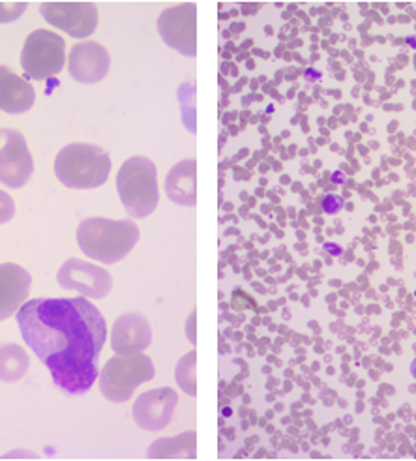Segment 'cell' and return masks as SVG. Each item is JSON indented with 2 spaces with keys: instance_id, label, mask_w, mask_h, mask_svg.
<instances>
[{
  "instance_id": "cell-27",
  "label": "cell",
  "mask_w": 416,
  "mask_h": 461,
  "mask_svg": "<svg viewBox=\"0 0 416 461\" xmlns=\"http://www.w3.org/2000/svg\"><path fill=\"white\" fill-rule=\"evenodd\" d=\"M332 182H334V184H343V182H345V175H343L341 171L332 173Z\"/></svg>"
},
{
  "instance_id": "cell-4",
  "label": "cell",
  "mask_w": 416,
  "mask_h": 461,
  "mask_svg": "<svg viewBox=\"0 0 416 461\" xmlns=\"http://www.w3.org/2000/svg\"><path fill=\"white\" fill-rule=\"evenodd\" d=\"M117 190L131 218H147L158 206L156 167L145 156H133L117 175Z\"/></svg>"
},
{
  "instance_id": "cell-11",
  "label": "cell",
  "mask_w": 416,
  "mask_h": 461,
  "mask_svg": "<svg viewBox=\"0 0 416 461\" xmlns=\"http://www.w3.org/2000/svg\"><path fill=\"white\" fill-rule=\"evenodd\" d=\"M111 68L109 51L98 41L76 43L68 57V72L74 81L95 85L107 77Z\"/></svg>"
},
{
  "instance_id": "cell-33",
  "label": "cell",
  "mask_w": 416,
  "mask_h": 461,
  "mask_svg": "<svg viewBox=\"0 0 416 461\" xmlns=\"http://www.w3.org/2000/svg\"><path fill=\"white\" fill-rule=\"evenodd\" d=\"M414 296H416V291H414Z\"/></svg>"
},
{
  "instance_id": "cell-30",
  "label": "cell",
  "mask_w": 416,
  "mask_h": 461,
  "mask_svg": "<svg viewBox=\"0 0 416 461\" xmlns=\"http://www.w3.org/2000/svg\"><path fill=\"white\" fill-rule=\"evenodd\" d=\"M222 414H223V417H231V414H233V409H231V407H223V409H222Z\"/></svg>"
},
{
  "instance_id": "cell-29",
  "label": "cell",
  "mask_w": 416,
  "mask_h": 461,
  "mask_svg": "<svg viewBox=\"0 0 416 461\" xmlns=\"http://www.w3.org/2000/svg\"><path fill=\"white\" fill-rule=\"evenodd\" d=\"M409 372H411V375L416 379V358L411 362V366H409Z\"/></svg>"
},
{
  "instance_id": "cell-12",
  "label": "cell",
  "mask_w": 416,
  "mask_h": 461,
  "mask_svg": "<svg viewBox=\"0 0 416 461\" xmlns=\"http://www.w3.org/2000/svg\"><path fill=\"white\" fill-rule=\"evenodd\" d=\"M176 403H178V396L171 388H156V390L145 392V394L139 396L137 402L133 403V409H131L133 420L143 429L159 431L169 424Z\"/></svg>"
},
{
  "instance_id": "cell-32",
  "label": "cell",
  "mask_w": 416,
  "mask_h": 461,
  "mask_svg": "<svg viewBox=\"0 0 416 461\" xmlns=\"http://www.w3.org/2000/svg\"><path fill=\"white\" fill-rule=\"evenodd\" d=\"M225 435L229 437V439H233V437H235V431H233V429H225Z\"/></svg>"
},
{
  "instance_id": "cell-3",
  "label": "cell",
  "mask_w": 416,
  "mask_h": 461,
  "mask_svg": "<svg viewBox=\"0 0 416 461\" xmlns=\"http://www.w3.org/2000/svg\"><path fill=\"white\" fill-rule=\"evenodd\" d=\"M111 173L109 154L96 145L72 143L55 158V175L68 188L92 190L107 182Z\"/></svg>"
},
{
  "instance_id": "cell-24",
  "label": "cell",
  "mask_w": 416,
  "mask_h": 461,
  "mask_svg": "<svg viewBox=\"0 0 416 461\" xmlns=\"http://www.w3.org/2000/svg\"><path fill=\"white\" fill-rule=\"evenodd\" d=\"M186 334H188V339H190L192 343L197 341V336H195V312L190 315V319H188V322H186Z\"/></svg>"
},
{
  "instance_id": "cell-13",
  "label": "cell",
  "mask_w": 416,
  "mask_h": 461,
  "mask_svg": "<svg viewBox=\"0 0 416 461\" xmlns=\"http://www.w3.org/2000/svg\"><path fill=\"white\" fill-rule=\"evenodd\" d=\"M152 341V329L141 313L121 315L111 329V348L117 355L143 353Z\"/></svg>"
},
{
  "instance_id": "cell-26",
  "label": "cell",
  "mask_w": 416,
  "mask_h": 461,
  "mask_svg": "<svg viewBox=\"0 0 416 461\" xmlns=\"http://www.w3.org/2000/svg\"><path fill=\"white\" fill-rule=\"evenodd\" d=\"M304 77H306V81H319V79H321V74H319L317 70H306Z\"/></svg>"
},
{
  "instance_id": "cell-6",
  "label": "cell",
  "mask_w": 416,
  "mask_h": 461,
  "mask_svg": "<svg viewBox=\"0 0 416 461\" xmlns=\"http://www.w3.org/2000/svg\"><path fill=\"white\" fill-rule=\"evenodd\" d=\"M66 62V41L51 31H34L29 34L21 51V66L27 77L45 81L62 72Z\"/></svg>"
},
{
  "instance_id": "cell-23",
  "label": "cell",
  "mask_w": 416,
  "mask_h": 461,
  "mask_svg": "<svg viewBox=\"0 0 416 461\" xmlns=\"http://www.w3.org/2000/svg\"><path fill=\"white\" fill-rule=\"evenodd\" d=\"M343 206V197L336 195V194H329L321 199V211L325 214H338Z\"/></svg>"
},
{
  "instance_id": "cell-25",
  "label": "cell",
  "mask_w": 416,
  "mask_h": 461,
  "mask_svg": "<svg viewBox=\"0 0 416 461\" xmlns=\"http://www.w3.org/2000/svg\"><path fill=\"white\" fill-rule=\"evenodd\" d=\"M322 248H325V251H329L332 258H339L341 256V246H338L334 242H327Z\"/></svg>"
},
{
  "instance_id": "cell-2",
  "label": "cell",
  "mask_w": 416,
  "mask_h": 461,
  "mask_svg": "<svg viewBox=\"0 0 416 461\" xmlns=\"http://www.w3.org/2000/svg\"><path fill=\"white\" fill-rule=\"evenodd\" d=\"M139 240V227L131 220L86 218L77 227V244L85 256L113 265L122 261Z\"/></svg>"
},
{
  "instance_id": "cell-14",
  "label": "cell",
  "mask_w": 416,
  "mask_h": 461,
  "mask_svg": "<svg viewBox=\"0 0 416 461\" xmlns=\"http://www.w3.org/2000/svg\"><path fill=\"white\" fill-rule=\"evenodd\" d=\"M32 278L15 263L0 265V321L10 319L29 301Z\"/></svg>"
},
{
  "instance_id": "cell-18",
  "label": "cell",
  "mask_w": 416,
  "mask_h": 461,
  "mask_svg": "<svg viewBox=\"0 0 416 461\" xmlns=\"http://www.w3.org/2000/svg\"><path fill=\"white\" fill-rule=\"evenodd\" d=\"M149 457H195V433L188 431L180 437L156 441L149 450Z\"/></svg>"
},
{
  "instance_id": "cell-20",
  "label": "cell",
  "mask_w": 416,
  "mask_h": 461,
  "mask_svg": "<svg viewBox=\"0 0 416 461\" xmlns=\"http://www.w3.org/2000/svg\"><path fill=\"white\" fill-rule=\"evenodd\" d=\"M178 100L182 104L184 122L190 131H195V85L184 83L178 90Z\"/></svg>"
},
{
  "instance_id": "cell-31",
  "label": "cell",
  "mask_w": 416,
  "mask_h": 461,
  "mask_svg": "<svg viewBox=\"0 0 416 461\" xmlns=\"http://www.w3.org/2000/svg\"><path fill=\"white\" fill-rule=\"evenodd\" d=\"M231 31H233V32H242V31H244V25H242V23H239V25L231 27Z\"/></svg>"
},
{
  "instance_id": "cell-19",
  "label": "cell",
  "mask_w": 416,
  "mask_h": 461,
  "mask_svg": "<svg viewBox=\"0 0 416 461\" xmlns=\"http://www.w3.org/2000/svg\"><path fill=\"white\" fill-rule=\"evenodd\" d=\"M195 360H197V353L192 351L186 357H184L178 364H176V383L178 386L186 392L190 396L197 394V384H195Z\"/></svg>"
},
{
  "instance_id": "cell-10",
  "label": "cell",
  "mask_w": 416,
  "mask_h": 461,
  "mask_svg": "<svg viewBox=\"0 0 416 461\" xmlns=\"http://www.w3.org/2000/svg\"><path fill=\"white\" fill-rule=\"evenodd\" d=\"M158 31L169 48L186 57H195V5H180L161 14Z\"/></svg>"
},
{
  "instance_id": "cell-16",
  "label": "cell",
  "mask_w": 416,
  "mask_h": 461,
  "mask_svg": "<svg viewBox=\"0 0 416 461\" xmlns=\"http://www.w3.org/2000/svg\"><path fill=\"white\" fill-rule=\"evenodd\" d=\"M195 159H184L171 169L166 180V190L173 203L182 206H194L197 201L195 192Z\"/></svg>"
},
{
  "instance_id": "cell-1",
  "label": "cell",
  "mask_w": 416,
  "mask_h": 461,
  "mask_svg": "<svg viewBox=\"0 0 416 461\" xmlns=\"http://www.w3.org/2000/svg\"><path fill=\"white\" fill-rule=\"evenodd\" d=\"M23 339L66 394L81 396L96 383L107 338L100 310L88 298H34L15 313Z\"/></svg>"
},
{
  "instance_id": "cell-21",
  "label": "cell",
  "mask_w": 416,
  "mask_h": 461,
  "mask_svg": "<svg viewBox=\"0 0 416 461\" xmlns=\"http://www.w3.org/2000/svg\"><path fill=\"white\" fill-rule=\"evenodd\" d=\"M25 3H0V23H12L25 14Z\"/></svg>"
},
{
  "instance_id": "cell-9",
  "label": "cell",
  "mask_w": 416,
  "mask_h": 461,
  "mask_svg": "<svg viewBox=\"0 0 416 461\" xmlns=\"http://www.w3.org/2000/svg\"><path fill=\"white\" fill-rule=\"evenodd\" d=\"M40 12L51 27L72 38H88L98 27V10L92 3H43Z\"/></svg>"
},
{
  "instance_id": "cell-22",
  "label": "cell",
  "mask_w": 416,
  "mask_h": 461,
  "mask_svg": "<svg viewBox=\"0 0 416 461\" xmlns=\"http://www.w3.org/2000/svg\"><path fill=\"white\" fill-rule=\"evenodd\" d=\"M14 216H15V203H14V199L6 192L0 190V225L8 223Z\"/></svg>"
},
{
  "instance_id": "cell-5",
  "label": "cell",
  "mask_w": 416,
  "mask_h": 461,
  "mask_svg": "<svg viewBox=\"0 0 416 461\" xmlns=\"http://www.w3.org/2000/svg\"><path fill=\"white\" fill-rule=\"evenodd\" d=\"M152 377L154 364L143 353L113 357L98 375L102 394L113 403L128 402L133 390Z\"/></svg>"
},
{
  "instance_id": "cell-8",
  "label": "cell",
  "mask_w": 416,
  "mask_h": 461,
  "mask_svg": "<svg viewBox=\"0 0 416 461\" xmlns=\"http://www.w3.org/2000/svg\"><path fill=\"white\" fill-rule=\"evenodd\" d=\"M57 282L66 291H76L85 298H105L113 289L111 274L83 259H68L57 272Z\"/></svg>"
},
{
  "instance_id": "cell-17",
  "label": "cell",
  "mask_w": 416,
  "mask_h": 461,
  "mask_svg": "<svg viewBox=\"0 0 416 461\" xmlns=\"http://www.w3.org/2000/svg\"><path fill=\"white\" fill-rule=\"evenodd\" d=\"M29 355L17 343L0 345V381L17 383L29 372Z\"/></svg>"
},
{
  "instance_id": "cell-15",
  "label": "cell",
  "mask_w": 416,
  "mask_h": 461,
  "mask_svg": "<svg viewBox=\"0 0 416 461\" xmlns=\"http://www.w3.org/2000/svg\"><path fill=\"white\" fill-rule=\"evenodd\" d=\"M36 92L29 81L14 74L8 66H0V111L19 114L32 109Z\"/></svg>"
},
{
  "instance_id": "cell-7",
  "label": "cell",
  "mask_w": 416,
  "mask_h": 461,
  "mask_svg": "<svg viewBox=\"0 0 416 461\" xmlns=\"http://www.w3.org/2000/svg\"><path fill=\"white\" fill-rule=\"evenodd\" d=\"M34 173V159L25 135L19 130L0 128V184L23 188Z\"/></svg>"
},
{
  "instance_id": "cell-28",
  "label": "cell",
  "mask_w": 416,
  "mask_h": 461,
  "mask_svg": "<svg viewBox=\"0 0 416 461\" xmlns=\"http://www.w3.org/2000/svg\"><path fill=\"white\" fill-rule=\"evenodd\" d=\"M405 41L411 45L412 50H416V36H407V38H405Z\"/></svg>"
}]
</instances>
